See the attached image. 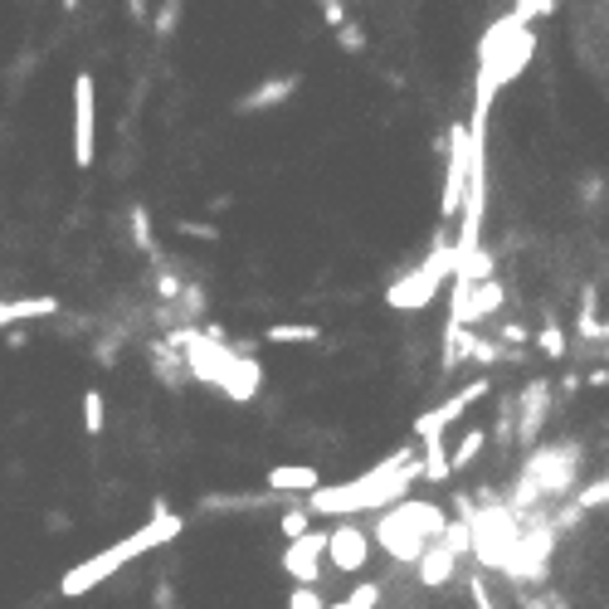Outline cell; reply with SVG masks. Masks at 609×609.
<instances>
[{
  "instance_id": "obj_1",
  "label": "cell",
  "mask_w": 609,
  "mask_h": 609,
  "mask_svg": "<svg viewBox=\"0 0 609 609\" xmlns=\"http://www.w3.org/2000/svg\"><path fill=\"white\" fill-rule=\"evenodd\" d=\"M409 483H419V449H395L390 459H380L371 473L351 478V483H322L317 492H307V512L342 521L351 512H386L409 492Z\"/></svg>"
},
{
  "instance_id": "obj_2",
  "label": "cell",
  "mask_w": 609,
  "mask_h": 609,
  "mask_svg": "<svg viewBox=\"0 0 609 609\" xmlns=\"http://www.w3.org/2000/svg\"><path fill=\"white\" fill-rule=\"evenodd\" d=\"M181 527H186V521H181L176 512H166V507H157L147 527H137L132 536H122L118 546L98 551V556H88V561H78L74 571H64V580H59V594H64V600H78V594H88L93 585H103L108 575H118L127 561H137V556H147V551H157V546H166V542H176V536H181Z\"/></svg>"
},
{
  "instance_id": "obj_3",
  "label": "cell",
  "mask_w": 609,
  "mask_h": 609,
  "mask_svg": "<svg viewBox=\"0 0 609 609\" xmlns=\"http://www.w3.org/2000/svg\"><path fill=\"white\" fill-rule=\"evenodd\" d=\"M580 473H585V449L575 439H561V444H546V449H532L527 463L517 473V488H512V512H532V507H546L575 492Z\"/></svg>"
},
{
  "instance_id": "obj_4",
  "label": "cell",
  "mask_w": 609,
  "mask_h": 609,
  "mask_svg": "<svg viewBox=\"0 0 609 609\" xmlns=\"http://www.w3.org/2000/svg\"><path fill=\"white\" fill-rule=\"evenodd\" d=\"M444 527H449V517L439 512L434 502H409V498H405V502H395V507H386V512H380L371 542L386 546V556L415 565L424 551H429V542H439V536H444Z\"/></svg>"
},
{
  "instance_id": "obj_5",
  "label": "cell",
  "mask_w": 609,
  "mask_h": 609,
  "mask_svg": "<svg viewBox=\"0 0 609 609\" xmlns=\"http://www.w3.org/2000/svg\"><path fill=\"white\" fill-rule=\"evenodd\" d=\"M453 274V244H439L429 249V259H424L419 268H409V274L400 283H390L386 288V303L395 307V313H419V307L434 303V293L444 288V278Z\"/></svg>"
},
{
  "instance_id": "obj_6",
  "label": "cell",
  "mask_w": 609,
  "mask_h": 609,
  "mask_svg": "<svg viewBox=\"0 0 609 609\" xmlns=\"http://www.w3.org/2000/svg\"><path fill=\"white\" fill-rule=\"evenodd\" d=\"M98 157V83L88 68L74 74V166L88 171Z\"/></svg>"
},
{
  "instance_id": "obj_7",
  "label": "cell",
  "mask_w": 609,
  "mask_h": 609,
  "mask_svg": "<svg viewBox=\"0 0 609 609\" xmlns=\"http://www.w3.org/2000/svg\"><path fill=\"white\" fill-rule=\"evenodd\" d=\"M488 395H492V380H488V376L469 380V386H463V390H453L444 405L424 409V415L415 419V439H419V444H429V439H444V429H449V424H453V419H463V415H469V409H473L478 400H488Z\"/></svg>"
},
{
  "instance_id": "obj_8",
  "label": "cell",
  "mask_w": 609,
  "mask_h": 609,
  "mask_svg": "<svg viewBox=\"0 0 609 609\" xmlns=\"http://www.w3.org/2000/svg\"><path fill=\"white\" fill-rule=\"evenodd\" d=\"M551 409H556V390H551V380H527V386L517 390V424H512V439H517L527 453L542 444V429H546Z\"/></svg>"
},
{
  "instance_id": "obj_9",
  "label": "cell",
  "mask_w": 609,
  "mask_h": 609,
  "mask_svg": "<svg viewBox=\"0 0 609 609\" xmlns=\"http://www.w3.org/2000/svg\"><path fill=\"white\" fill-rule=\"evenodd\" d=\"M469 157H473V137L463 122H453L449 132V176H444V201H439V215L459 220L463 215V195H469Z\"/></svg>"
},
{
  "instance_id": "obj_10",
  "label": "cell",
  "mask_w": 609,
  "mask_h": 609,
  "mask_svg": "<svg viewBox=\"0 0 609 609\" xmlns=\"http://www.w3.org/2000/svg\"><path fill=\"white\" fill-rule=\"evenodd\" d=\"M371 536H366L356 521H336V527L327 532V561L336 565L342 575H356L366 561H371Z\"/></svg>"
},
{
  "instance_id": "obj_11",
  "label": "cell",
  "mask_w": 609,
  "mask_h": 609,
  "mask_svg": "<svg viewBox=\"0 0 609 609\" xmlns=\"http://www.w3.org/2000/svg\"><path fill=\"white\" fill-rule=\"evenodd\" d=\"M322 556H327V532H307V536H297V542H288V551H283V571H288L297 585H317L322 580Z\"/></svg>"
},
{
  "instance_id": "obj_12",
  "label": "cell",
  "mask_w": 609,
  "mask_h": 609,
  "mask_svg": "<svg viewBox=\"0 0 609 609\" xmlns=\"http://www.w3.org/2000/svg\"><path fill=\"white\" fill-rule=\"evenodd\" d=\"M303 88V74H274V78H263L253 93H244L234 103V112H268V108H278V103H288V98Z\"/></svg>"
},
{
  "instance_id": "obj_13",
  "label": "cell",
  "mask_w": 609,
  "mask_h": 609,
  "mask_svg": "<svg viewBox=\"0 0 609 609\" xmlns=\"http://www.w3.org/2000/svg\"><path fill=\"white\" fill-rule=\"evenodd\" d=\"M263 483H268V492H317L322 473H317V463H274Z\"/></svg>"
},
{
  "instance_id": "obj_14",
  "label": "cell",
  "mask_w": 609,
  "mask_h": 609,
  "mask_svg": "<svg viewBox=\"0 0 609 609\" xmlns=\"http://www.w3.org/2000/svg\"><path fill=\"white\" fill-rule=\"evenodd\" d=\"M54 313H59V297H49V293H39V297H5V303H0V332L20 327V322L54 317Z\"/></svg>"
},
{
  "instance_id": "obj_15",
  "label": "cell",
  "mask_w": 609,
  "mask_h": 609,
  "mask_svg": "<svg viewBox=\"0 0 609 609\" xmlns=\"http://www.w3.org/2000/svg\"><path fill=\"white\" fill-rule=\"evenodd\" d=\"M453 565H459V556L444 546V542H429V551L415 561V571H419V585H429V590H439V585H449L453 580Z\"/></svg>"
},
{
  "instance_id": "obj_16",
  "label": "cell",
  "mask_w": 609,
  "mask_h": 609,
  "mask_svg": "<svg viewBox=\"0 0 609 609\" xmlns=\"http://www.w3.org/2000/svg\"><path fill=\"white\" fill-rule=\"evenodd\" d=\"M263 342H274V346H317L322 327L317 322H274V327L263 332Z\"/></svg>"
},
{
  "instance_id": "obj_17",
  "label": "cell",
  "mask_w": 609,
  "mask_h": 609,
  "mask_svg": "<svg viewBox=\"0 0 609 609\" xmlns=\"http://www.w3.org/2000/svg\"><path fill=\"white\" fill-rule=\"evenodd\" d=\"M132 244H137V249H141V253H147V259H151V263H157V268H161V249H157V230H151V210H147V205H141V201L132 205Z\"/></svg>"
},
{
  "instance_id": "obj_18",
  "label": "cell",
  "mask_w": 609,
  "mask_h": 609,
  "mask_svg": "<svg viewBox=\"0 0 609 609\" xmlns=\"http://www.w3.org/2000/svg\"><path fill=\"white\" fill-rule=\"evenodd\" d=\"M483 449H488V429H483V424H473V429L459 439V449L449 453V469H453V473H463V469H469V463L478 459V453H483Z\"/></svg>"
},
{
  "instance_id": "obj_19",
  "label": "cell",
  "mask_w": 609,
  "mask_h": 609,
  "mask_svg": "<svg viewBox=\"0 0 609 609\" xmlns=\"http://www.w3.org/2000/svg\"><path fill=\"white\" fill-rule=\"evenodd\" d=\"M108 429V400H103V390H83V434L88 439H98Z\"/></svg>"
},
{
  "instance_id": "obj_20",
  "label": "cell",
  "mask_w": 609,
  "mask_h": 609,
  "mask_svg": "<svg viewBox=\"0 0 609 609\" xmlns=\"http://www.w3.org/2000/svg\"><path fill=\"white\" fill-rule=\"evenodd\" d=\"M498 346H507V351H527V346H532V327H527V322H517V317H507L502 327H498Z\"/></svg>"
},
{
  "instance_id": "obj_21",
  "label": "cell",
  "mask_w": 609,
  "mask_h": 609,
  "mask_svg": "<svg viewBox=\"0 0 609 609\" xmlns=\"http://www.w3.org/2000/svg\"><path fill=\"white\" fill-rule=\"evenodd\" d=\"M278 532L288 536V542H297V536H307V532H313V512H307V507H288V512L278 517Z\"/></svg>"
},
{
  "instance_id": "obj_22",
  "label": "cell",
  "mask_w": 609,
  "mask_h": 609,
  "mask_svg": "<svg viewBox=\"0 0 609 609\" xmlns=\"http://www.w3.org/2000/svg\"><path fill=\"white\" fill-rule=\"evenodd\" d=\"M171 230L186 239H201V244H220V230L210 220H171Z\"/></svg>"
},
{
  "instance_id": "obj_23",
  "label": "cell",
  "mask_w": 609,
  "mask_h": 609,
  "mask_svg": "<svg viewBox=\"0 0 609 609\" xmlns=\"http://www.w3.org/2000/svg\"><path fill=\"white\" fill-rule=\"evenodd\" d=\"M532 342L542 346V356H551V361H561L565 351H571V346H565V332H561V327H542V332L532 336Z\"/></svg>"
},
{
  "instance_id": "obj_24",
  "label": "cell",
  "mask_w": 609,
  "mask_h": 609,
  "mask_svg": "<svg viewBox=\"0 0 609 609\" xmlns=\"http://www.w3.org/2000/svg\"><path fill=\"white\" fill-rule=\"evenodd\" d=\"M176 20H181V0H161L157 20H151V35H157V39H171V30H176Z\"/></svg>"
},
{
  "instance_id": "obj_25",
  "label": "cell",
  "mask_w": 609,
  "mask_h": 609,
  "mask_svg": "<svg viewBox=\"0 0 609 609\" xmlns=\"http://www.w3.org/2000/svg\"><path fill=\"white\" fill-rule=\"evenodd\" d=\"M332 39H336V49H346V54H366V49H371V39L361 35V25H342V30H332Z\"/></svg>"
},
{
  "instance_id": "obj_26",
  "label": "cell",
  "mask_w": 609,
  "mask_h": 609,
  "mask_svg": "<svg viewBox=\"0 0 609 609\" xmlns=\"http://www.w3.org/2000/svg\"><path fill=\"white\" fill-rule=\"evenodd\" d=\"M346 604L351 609H376L380 604V585H376V580H361V585L346 594Z\"/></svg>"
},
{
  "instance_id": "obj_27",
  "label": "cell",
  "mask_w": 609,
  "mask_h": 609,
  "mask_svg": "<svg viewBox=\"0 0 609 609\" xmlns=\"http://www.w3.org/2000/svg\"><path fill=\"white\" fill-rule=\"evenodd\" d=\"M469 600H473V609H498V600H492V585H488L483 575L469 580Z\"/></svg>"
},
{
  "instance_id": "obj_28",
  "label": "cell",
  "mask_w": 609,
  "mask_h": 609,
  "mask_svg": "<svg viewBox=\"0 0 609 609\" xmlns=\"http://www.w3.org/2000/svg\"><path fill=\"white\" fill-rule=\"evenodd\" d=\"M288 609H327V604H322L317 585H297V590L288 594Z\"/></svg>"
},
{
  "instance_id": "obj_29",
  "label": "cell",
  "mask_w": 609,
  "mask_h": 609,
  "mask_svg": "<svg viewBox=\"0 0 609 609\" xmlns=\"http://www.w3.org/2000/svg\"><path fill=\"white\" fill-rule=\"evenodd\" d=\"M122 10H127V20L147 25V0H122Z\"/></svg>"
},
{
  "instance_id": "obj_30",
  "label": "cell",
  "mask_w": 609,
  "mask_h": 609,
  "mask_svg": "<svg viewBox=\"0 0 609 609\" xmlns=\"http://www.w3.org/2000/svg\"><path fill=\"white\" fill-rule=\"evenodd\" d=\"M59 5H64V10H78V0H59Z\"/></svg>"
},
{
  "instance_id": "obj_31",
  "label": "cell",
  "mask_w": 609,
  "mask_h": 609,
  "mask_svg": "<svg viewBox=\"0 0 609 609\" xmlns=\"http://www.w3.org/2000/svg\"><path fill=\"white\" fill-rule=\"evenodd\" d=\"M327 609H351V604H346V600H336V604H327Z\"/></svg>"
}]
</instances>
